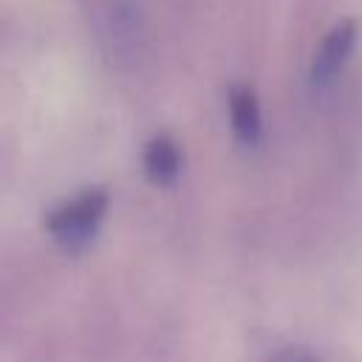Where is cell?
I'll return each instance as SVG.
<instances>
[{"label":"cell","instance_id":"obj_1","mask_svg":"<svg viewBox=\"0 0 362 362\" xmlns=\"http://www.w3.org/2000/svg\"><path fill=\"white\" fill-rule=\"evenodd\" d=\"M107 204L110 198L105 187H88L74 198L62 201L59 206H54L45 218V229L65 252H82L85 246L93 243L105 221Z\"/></svg>","mask_w":362,"mask_h":362},{"label":"cell","instance_id":"obj_2","mask_svg":"<svg viewBox=\"0 0 362 362\" xmlns=\"http://www.w3.org/2000/svg\"><path fill=\"white\" fill-rule=\"evenodd\" d=\"M354 45H356V20H339L337 25H331L320 40V45L314 48V57L308 65L311 85H328L348 62Z\"/></svg>","mask_w":362,"mask_h":362},{"label":"cell","instance_id":"obj_3","mask_svg":"<svg viewBox=\"0 0 362 362\" xmlns=\"http://www.w3.org/2000/svg\"><path fill=\"white\" fill-rule=\"evenodd\" d=\"M226 110H229V124H232V133L238 136V141L246 147H255L260 141V130H263L257 93L249 85H232L226 93Z\"/></svg>","mask_w":362,"mask_h":362},{"label":"cell","instance_id":"obj_4","mask_svg":"<svg viewBox=\"0 0 362 362\" xmlns=\"http://www.w3.org/2000/svg\"><path fill=\"white\" fill-rule=\"evenodd\" d=\"M141 167L153 184H158V187L173 184L184 167V156H181L178 141L170 136H153L141 150Z\"/></svg>","mask_w":362,"mask_h":362},{"label":"cell","instance_id":"obj_5","mask_svg":"<svg viewBox=\"0 0 362 362\" xmlns=\"http://www.w3.org/2000/svg\"><path fill=\"white\" fill-rule=\"evenodd\" d=\"M269 362H320V356L311 354V351L303 348V345H286V348L274 351V354L269 356Z\"/></svg>","mask_w":362,"mask_h":362}]
</instances>
